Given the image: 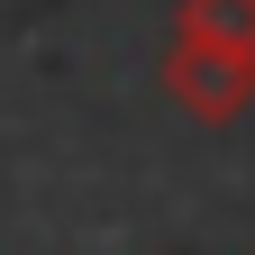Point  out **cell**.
Returning a JSON list of instances; mask_svg holds the SVG:
<instances>
[{
  "mask_svg": "<svg viewBox=\"0 0 255 255\" xmlns=\"http://www.w3.org/2000/svg\"><path fill=\"white\" fill-rule=\"evenodd\" d=\"M164 91H173V110H191L201 128H228L255 101V55H219V46L173 37L164 46Z\"/></svg>",
  "mask_w": 255,
  "mask_h": 255,
  "instance_id": "cell-1",
  "label": "cell"
},
{
  "mask_svg": "<svg viewBox=\"0 0 255 255\" xmlns=\"http://www.w3.org/2000/svg\"><path fill=\"white\" fill-rule=\"evenodd\" d=\"M173 37L219 46V55H255V0H182Z\"/></svg>",
  "mask_w": 255,
  "mask_h": 255,
  "instance_id": "cell-2",
  "label": "cell"
}]
</instances>
